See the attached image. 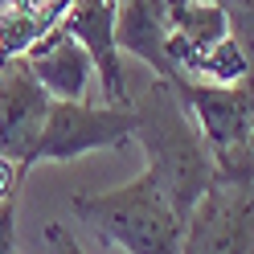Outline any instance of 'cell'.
I'll list each match as a JSON object with an SVG mask.
<instances>
[{
    "mask_svg": "<svg viewBox=\"0 0 254 254\" xmlns=\"http://www.w3.org/2000/svg\"><path fill=\"white\" fill-rule=\"evenodd\" d=\"M131 111H135V144L148 156V172L172 201L177 217L189 226L193 209L217 185L213 152L172 82L152 78V86L131 99Z\"/></svg>",
    "mask_w": 254,
    "mask_h": 254,
    "instance_id": "cell-1",
    "label": "cell"
},
{
    "mask_svg": "<svg viewBox=\"0 0 254 254\" xmlns=\"http://www.w3.org/2000/svg\"><path fill=\"white\" fill-rule=\"evenodd\" d=\"M70 209L123 254H185V221L148 168L119 189L74 193Z\"/></svg>",
    "mask_w": 254,
    "mask_h": 254,
    "instance_id": "cell-2",
    "label": "cell"
},
{
    "mask_svg": "<svg viewBox=\"0 0 254 254\" xmlns=\"http://www.w3.org/2000/svg\"><path fill=\"white\" fill-rule=\"evenodd\" d=\"M135 139V111L131 107H90V103H50V119L37 139L33 164H70L99 148H127Z\"/></svg>",
    "mask_w": 254,
    "mask_h": 254,
    "instance_id": "cell-3",
    "label": "cell"
},
{
    "mask_svg": "<svg viewBox=\"0 0 254 254\" xmlns=\"http://www.w3.org/2000/svg\"><path fill=\"white\" fill-rule=\"evenodd\" d=\"M185 254H254V185L217 181L185 226Z\"/></svg>",
    "mask_w": 254,
    "mask_h": 254,
    "instance_id": "cell-4",
    "label": "cell"
},
{
    "mask_svg": "<svg viewBox=\"0 0 254 254\" xmlns=\"http://www.w3.org/2000/svg\"><path fill=\"white\" fill-rule=\"evenodd\" d=\"M50 90H45L25 58H4L0 62V156L17 160L25 172L33 168L37 139L50 119Z\"/></svg>",
    "mask_w": 254,
    "mask_h": 254,
    "instance_id": "cell-5",
    "label": "cell"
},
{
    "mask_svg": "<svg viewBox=\"0 0 254 254\" xmlns=\"http://www.w3.org/2000/svg\"><path fill=\"white\" fill-rule=\"evenodd\" d=\"M115 4L119 0H70V8L62 12L58 25L90 54V66L99 74V90L107 107H131L123 54L115 41Z\"/></svg>",
    "mask_w": 254,
    "mask_h": 254,
    "instance_id": "cell-6",
    "label": "cell"
},
{
    "mask_svg": "<svg viewBox=\"0 0 254 254\" xmlns=\"http://www.w3.org/2000/svg\"><path fill=\"white\" fill-rule=\"evenodd\" d=\"M115 41L119 54L139 58L160 82H181V70L168 54V21L164 0H119L115 4Z\"/></svg>",
    "mask_w": 254,
    "mask_h": 254,
    "instance_id": "cell-7",
    "label": "cell"
},
{
    "mask_svg": "<svg viewBox=\"0 0 254 254\" xmlns=\"http://www.w3.org/2000/svg\"><path fill=\"white\" fill-rule=\"evenodd\" d=\"M25 66L33 70V78H37L45 90H50V99L86 103L94 66H90V54H86L62 25H54L50 33H45L33 50L25 54Z\"/></svg>",
    "mask_w": 254,
    "mask_h": 254,
    "instance_id": "cell-8",
    "label": "cell"
},
{
    "mask_svg": "<svg viewBox=\"0 0 254 254\" xmlns=\"http://www.w3.org/2000/svg\"><path fill=\"white\" fill-rule=\"evenodd\" d=\"M164 21H168V54L172 66L185 70L209 50V45L230 37V17L217 0H164Z\"/></svg>",
    "mask_w": 254,
    "mask_h": 254,
    "instance_id": "cell-9",
    "label": "cell"
},
{
    "mask_svg": "<svg viewBox=\"0 0 254 254\" xmlns=\"http://www.w3.org/2000/svg\"><path fill=\"white\" fill-rule=\"evenodd\" d=\"M45 254H86L82 246H78L74 230L66 226V221H45Z\"/></svg>",
    "mask_w": 254,
    "mask_h": 254,
    "instance_id": "cell-10",
    "label": "cell"
},
{
    "mask_svg": "<svg viewBox=\"0 0 254 254\" xmlns=\"http://www.w3.org/2000/svg\"><path fill=\"white\" fill-rule=\"evenodd\" d=\"M21 185H25V168L8 156H0V201H17Z\"/></svg>",
    "mask_w": 254,
    "mask_h": 254,
    "instance_id": "cell-11",
    "label": "cell"
},
{
    "mask_svg": "<svg viewBox=\"0 0 254 254\" xmlns=\"http://www.w3.org/2000/svg\"><path fill=\"white\" fill-rule=\"evenodd\" d=\"M0 254H17V201H0Z\"/></svg>",
    "mask_w": 254,
    "mask_h": 254,
    "instance_id": "cell-12",
    "label": "cell"
},
{
    "mask_svg": "<svg viewBox=\"0 0 254 254\" xmlns=\"http://www.w3.org/2000/svg\"><path fill=\"white\" fill-rule=\"evenodd\" d=\"M0 4H8V0H0Z\"/></svg>",
    "mask_w": 254,
    "mask_h": 254,
    "instance_id": "cell-13",
    "label": "cell"
}]
</instances>
